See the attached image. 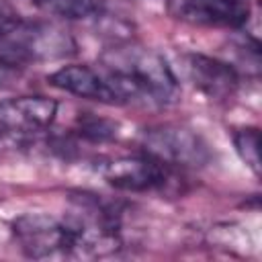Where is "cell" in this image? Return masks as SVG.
Segmentation results:
<instances>
[{"instance_id": "9c48e42d", "label": "cell", "mask_w": 262, "mask_h": 262, "mask_svg": "<svg viewBox=\"0 0 262 262\" xmlns=\"http://www.w3.org/2000/svg\"><path fill=\"white\" fill-rule=\"evenodd\" d=\"M186 72L194 88H199L205 96L215 100L231 96L239 84L237 74L229 63H223L201 53H192L186 57Z\"/></svg>"}, {"instance_id": "52a82bcc", "label": "cell", "mask_w": 262, "mask_h": 262, "mask_svg": "<svg viewBox=\"0 0 262 262\" xmlns=\"http://www.w3.org/2000/svg\"><path fill=\"white\" fill-rule=\"evenodd\" d=\"M174 16L205 25L237 29L250 16V4L246 0H170Z\"/></svg>"}, {"instance_id": "8fae6325", "label": "cell", "mask_w": 262, "mask_h": 262, "mask_svg": "<svg viewBox=\"0 0 262 262\" xmlns=\"http://www.w3.org/2000/svg\"><path fill=\"white\" fill-rule=\"evenodd\" d=\"M235 151L244 160V164L254 172L260 174V133L256 127H246L239 129L233 135Z\"/></svg>"}, {"instance_id": "7c38bea8", "label": "cell", "mask_w": 262, "mask_h": 262, "mask_svg": "<svg viewBox=\"0 0 262 262\" xmlns=\"http://www.w3.org/2000/svg\"><path fill=\"white\" fill-rule=\"evenodd\" d=\"M115 125L111 121H104V119H96V117H90V119H84L80 121L78 125V133L86 139H92V141H102V139H108L115 135Z\"/></svg>"}, {"instance_id": "277c9868", "label": "cell", "mask_w": 262, "mask_h": 262, "mask_svg": "<svg viewBox=\"0 0 262 262\" xmlns=\"http://www.w3.org/2000/svg\"><path fill=\"white\" fill-rule=\"evenodd\" d=\"M57 102L47 96L0 100V149H20L39 141L53 125Z\"/></svg>"}, {"instance_id": "7a4b0ae2", "label": "cell", "mask_w": 262, "mask_h": 262, "mask_svg": "<svg viewBox=\"0 0 262 262\" xmlns=\"http://www.w3.org/2000/svg\"><path fill=\"white\" fill-rule=\"evenodd\" d=\"M102 72L113 82L121 104H170L178 96V80L170 66L145 47L127 45L104 51Z\"/></svg>"}, {"instance_id": "5b68a950", "label": "cell", "mask_w": 262, "mask_h": 262, "mask_svg": "<svg viewBox=\"0 0 262 262\" xmlns=\"http://www.w3.org/2000/svg\"><path fill=\"white\" fill-rule=\"evenodd\" d=\"M100 172L106 184L129 192H164L174 180L170 166L149 154L113 158L100 166Z\"/></svg>"}, {"instance_id": "ba28073f", "label": "cell", "mask_w": 262, "mask_h": 262, "mask_svg": "<svg viewBox=\"0 0 262 262\" xmlns=\"http://www.w3.org/2000/svg\"><path fill=\"white\" fill-rule=\"evenodd\" d=\"M47 82L53 88H59L68 94L80 96V98H90V100H98V102H106V104H121L119 94L113 86V82L108 80V76L100 70H94L90 66H82V63H72V66H63L57 72H53Z\"/></svg>"}, {"instance_id": "3957f363", "label": "cell", "mask_w": 262, "mask_h": 262, "mask_svg": "<svg viewBox=\"0 0 262 262\" xmlns=\"http://www.w3.org/2000/svg\"><path fill=\"white\" fill-rule=\"evenodd\" d=\"M74 39L47 23L29 20L0 0V59L20 66L74 53Z\"/></svg>"}, {"instance_id": "4fadbf2b", "label": "cell", "mask_w": 262, "mask_h": 262, "mask_svg": "<svg viewBox=\"0 0 262 262\" xmlns=\"http://www.w3.org/2000/svg\"><path fill=\"white\" fill-rule=\"evenodd\" d=\"M18 76H20V72H18V68L14 63H8V61L0 59V88L12 86L18 80Z\"/></svg>"}, {"instance_id": "30bf717a", "label": "cell", "mask_w": 262, "mask_h": 262, "mask_svg": "<svg viewBox=\"0 0 262 262\" xmlns=\"http://www.w3.org/2000/svg\"><path fill=\"white\" fill-rule=\"evenodd\" d=\"M33 2L63 18H90L98 12L96 0H33Z\"/></svg>"}, {"instance_id": "8992f818", "label": "cell", "mask_w": 262, "mask_h": 262, "mask_svg": "<svg viewBox=\"0 0 262 262\" xmlns=\"http://www.w3.org/2000/svg\"><path fill=\"white\" fill-rule=\"evenodd\" d=\"M145 154L168 166H203L209 160L205 143L186 129H156L145 135Z\"/></svg>"}, {"instance_id": "6da1fadb", "label": "cell", "mask_w": 262, "mask_h": 262, "mask_svg": "<svg viewBox=\"0 0 262 262\" xmlns=\"http://www.w3.org/2000/svg\"><path fill=\"white\" fill-rule=\"evenodd\" d=\"M14 233L27 256L37 260L102 258L121 248L117 217L100 205H80L63 219L31 213L14 221Z\"/></svg>"}]
</instances>
